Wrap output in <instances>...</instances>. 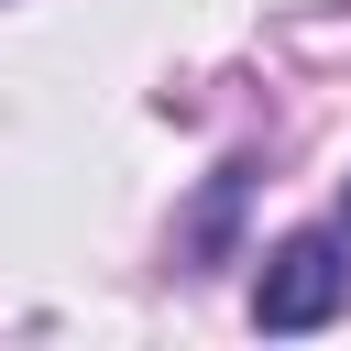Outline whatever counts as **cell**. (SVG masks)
Masks as SVG:
<instances>
[{
  "instance_id": "6da1fadb",
  "label": "cell",
  "mask_w": 351,
  "mask_h": 351,
  "mask_svg": "<svg viewBox=\"0 0 351 351\" xmlns=\"http://www.w3.org/2000/svg\"><path fill=\"white\" fill-rule=\"evenodd\" d=\"M340 296H351V252H340L329 230L274 241L263 274H252V318H263V329H318V318H340Z\"/></svg>"
}]
</instances>
